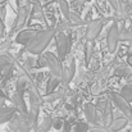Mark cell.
<instances>
[{
    "mask_svg": "<svg viewBox=\"0 0 132 132\" xmlns=\"http://www.w3.org/2000/svg\"><path fill=\"white\" fill-rule=\"evenodd\" d=\"M55 35H56V31L51 27L37 31L34 39L24 46L26 51L31 55H41L45 51V49L47 47V45L55 37Z\"/></svg>",
    "mask_w": 132,
    "mask_h": 132,
    "instance_id": "cell-1",
    "label": "cell"
},
{
    "mask_svg": "<svg viewBox=\"0 0 132 132\" xmlns=\"http://www.w3.org/2000/svg\"><path fill=\"white\" fill-rule=\"evenodd\" d=\"M109 21H113L114 22L116 18H113V17H104V18H99V19L91 21L86 26V28H85V34H84L85 40L86 41H95L100 36L104 24L108 23Z\"/></svg>",
    "mask_w": 132,
    "mask_h": 132,
    "instance_id": "cell-2",
    "label": "cell"
},
{
    "mask_svg": "<svg viewBox=\"0 0 132 132\" xmlns=\"http://www.w3.org/2000/svg\"><path fill=\"white\" fill-rule=\"evenodd\" d=\"M108 97L110 99L112 104L128 119V122L132 123V106L130 103H127L121 95L119 92H116V91H110L108 94Z\"/></svg>",
    "mask_w": 132,
    "mask_h": 132,
    "instance_id": "cell-3",
    "label": "cell"
},
{
    "mask_svg": "<svg viewBox=\"0 0 132 132\" xmlns=\"http://www.w3.org/2000/svg\"><path fill=\"white\" fill-rule=\"evenodd\" d=\"M105 43H106V50L109 54H114L118 43H119V30H118V23L114 21L108 28H106V36H105Z\"/></svg>",
    "mask_w": 132,
    "mask_h": 132,
    "instance_id": "cell-4",
    "label": "cell"
},
{
    "mask_svg": "<svg viewBox=\"0 0 132 132\" xmlns=\"http://www.w3.org/2000/svg\"><path fill=\"white\" fill-rule=\"evenodd\" d=\"M43 56L45 58V62H46V67L49 68V72L51 76L54 77H58L60 78L62 77V71H63V64L62 62L59 60V58L53 53V51H44L43 53Z\"/></svg>",
    "mask_w": 132,
    "mask_h": 132,
    "instance_id": "cell-5",
    "label": "cell"
},
{
    "mask_svg": "<svg viewBox=\"0 0 132 132\" xmlns=\"http://www.w3.org/2000/svg\"><path fill=\"white\" fill-rule=\"evenodd\" d=\"M55 46L59 60L63 63L67 58V55L71 53V47L68 46V36L65 32H56L55 35Z\"/></svg>",
    "mask_w": 132,
    "mask_h": 132,
    "instance_id": "cell-6",
    "label": "cell"
},
{
    "mask_svg": "<svg viewBox=\"0 0 132 132\" xmlns=\"http://www.w3.org/2000/svg\"><path fill=\"white\" fill-rule=\"evenodd\" d=\"M36 32H37V31L31 30V28H28V27H27L26 30H21V31L17 34V36H15V39H14V43L18 45H22V46H26V45L34 39V36L36 35Z\"/></svg>",
    "mask_w": 132,
    "mask_h": 132,
    "instance_id": "cell-7",
    "label": "cell"
},
{
    "mask_svg": "<svg viewBox=\"0 0 132 132\" xmlns=\"http://www.w3.org/2000/svg\"><path fill=\"white\" fill-rule=\"evenodd\" d=\"M10 101L13 104V106L15 108V110L18 113H22V114H27L28 112V108H27V104H26V100H24V96L14 92L10 97Z\"/></svg>",
    "mask_w": 132,
    "mask_h": 132,
    "instance_id": "cell-8",
    "label": "cell"
},
{
    "mask_svg": "<svg viewBox=\"0 0 132 132\" xmlns=\"http://www.w3.org/2000/svg\"><path fill=\"white\" fill-rule=\"evenodd\" d=\"M84 113H85V118L87 119L90 125L97 127V122H96V108L95 104L92 103H86L84 106Z\"/></svg>",
    "mask_w": 132,
    "mask_h": 132,
    "instance_id": "cell-9",
    "label": "cell"
},
{
    "mask_svg": "<svg viewBox=\"0 0 132 132\" xmlns=\"http://www.w3.org/2000/svg\"><path fill=\"white\" fill-rule=\"evenodd\" d=\"M65 95H67L65 87L60 85V86L56 88L54 92H51V94L46 95V96L44 97V101L49 103V104H51V103H55V101H58L59 99H64V97H65Z\"/></svg>",
    "mask_w": 132,
    "mask_h": 132,
    "instance_id": "cell-10",
    "label": "cell"
},
{
    "mask_svg": "<svg viewBox=\"0 0 132 132\" xmlns=\"http://www.w3.org/2000/svg\"><path fill=\"white\" fill-rule=\"evenodd\" d=\"M128 119L123 116V117H121V118H117V119H113V122L110 123V126L108 127V130L110 132H121L122 130H125V128H127V126H128Z\"/></svg>",
    "mask_w": 132,
    "mask_h": 132,
    "instance_id": "cell-11",
    "label": "cell"
},
{
    "mask_svg": "<svg viewBox=\"0 0 132 132\" xmlns=\"http://www.w3.org/2000/svg\"><path fill=\"white\" fill-rule=\"evenodd\" d=\"M17 113L14 106H0V125L8 123Z\"/></svg>",
    "mask_w": 132,
    "mask_h": 132,
    "instance_id": "cell-12",
    "label": "cell"
},
{
    "mask_svg": "<svg viewBox=\"0 0 132 132\" xmlns=\"http://www.w3.org/2000/svg\"><path fill=\"white\" fill-rule=\"evenodd\" d=\"M62 84V80L58 78V77H54V76H49V78L46 80V84H45V94L49 95L51 92H54L56 88L60 86Z\"/></svg>",
    "mask_w": 132,
    "mask_h": 132,
    "instance_id": "cell-13",
    "label": "cell"
},
{
    "mask_svg": "<svg viewBox=\"0 0 132 132\" xmlns=\"http://www.w3.org/2000/svg\"><path fill=\"white\" fill-rule=\"evenodd\" d=\"M50 128H53V117L51 116H46L44 119L37 125L36 132H49Z\"/></svg>",
    "mask_w": 132,
    "mask_h": 132,
    "instance_id": "cell-14",
    "label": "cell"
},
{
    "mask_svg": "<svg viewBox=\"0 0 132 132\" xmlns=\"http://www.w3.org/2000/svg\"><path fill=\"white\" fill-rule=\"evenodd\" d=\"M114 75L118 76V77H128L132 75V68L127 64H122V65H118L116 69H114Z\"/></svg>",
    "mask_w": 132,
    "mask_h": 132,
    "instance_id": "cell-15",
    "label": "cell"
},
{
    "mask_svg": "<svg viewBox=\"0 0 132 132\" xmlns=\"http://www.w3.org/2000/svg\"><path fill=\"white\" fill-rule=\"evenodd\" d=\"M59 10H60L62 15L64 17V19L65 21H69L71 9H69V3L67 0H59Z\"/></svg>",
    "mask_w": 132,
    "mask_h": 132,
    "instance_id": "cell-16",
    "label": "cell"
},
{
    "mask_svg": "<svg viewBox=\"0 0 132 132\" xmlns=\"http://www.w3.org/2000/svg\"><path fill=\"white\" fill-rule=\"evenodd\" d=\"M119 95L127 101V103H132V84H127L121 88Z\"/></svg>",
    "mask_w": 132,
    "mask_h": 132,
    "instance_id": "cell-17",
    "label": "cell"
},
{
    "mask_svg": "<svg viewBox=\"0 0 132 132\" xmlns=\"http://www.w3.org/2000/svg\"><path fill=\"white\" fill-rule=\"evenodd\" d=\"M90 130V125L85 123V122H78V123H75L72 126V130L71 132H87Z\"/></svg>",
    "mask_w": 132,
    "mask_h": 132,
    "instance_id": "cell-18",
    "label": "cell"
},
{
    "mask_svg": "<svg viewBox=\"0 0 132 132\" xmlns=\"http://www.w3.org/2000/svg\"><path fill=\"white\" fill-rule=\"evenodd\" d=\"M63 123H64V119L62 117L53 118V128L54 130H62L63 128Z\"/></svg>",
    "mask_w": 132,
    "mask_h": 132,
    "instance_id": "cell-19",
    "label": "cell"
},
{
    "mask_svg": "<svg viewBox=\"0 0 132 132\" xmlns=\"http://www.w3.org/2000/svg\"><path fill=\"white\" fill-rule=\"evenodd\" d=\"M46 67V62H45V58L41 55H36V63H35V68H44Z\"/></svg>",
    "mask_w": 132,
    "mask_h": 132,
    "instance_id": "cell-20",
    "label": "cell"
},
{
    "mask_svg": "<svg viewBox=\"0 0 132 132\" xmlns=\"http://www.w3.org/2000/svg\"><path fill=\"white\" fill-rule=\"evenodd\" d=\"M0 18L3 21H5V18H6V6L5 5H0Z\"/></svg>",
    "mask_w": 132,
    "mask_h": 132,
    "instance_id": "cell-21",
    "label": "cell"
},
{
    "mask_svg": "<svg viewBox=\"0 0 132 132\" xmlns=\"http://www.w3.org/2000/svg\"><path fill=\"white\" fill-rule=\"evenodd\" d=\"M5 35V24H4V21L0 18V39H3Z\"/></svg>",
    "mask_w": 132,
    "mask_h": 132,
    "instance_id": "cell-22",
    "label": "cell"
},
{
    "mask_svg": "<svg viewBox=\"0 0 132 132\" xmlns=\"http://www.w3.org/2000/svg\"><path fill=\"white\" fill-rule=\"evenodd\" d=\"M128 32H130V37H128V45H130V47H132V22H131V24H130V27H128Z\"/></svg>",
    "mask_w": 132,
    "mask_h": 132,
    "instance_id": "cell-23",
    "label": "cell"
},
{
    "mask_svg": "<svg viewBox=\"0 0 132 132\" xmlns=\"http://www.w3.org/2000/svg\"><path fill=\"white\" fill-rule=\"evenodd\" d=\"M87 132H103V127H94V128H90Z\"/></svg>",
    "mask_w": 132,
    "mask_h": 132,
    "instance_id": "cell-24",
    "label": "cell"
},
{
    "mask_svg": "<svg viewBox=\"0 0 132 132\" xmlns=\"http://www.w3.org/2000/svg\"><path fill=\"white\" fill-rule=\"evenodd\" d=\"M6 97V95H5V92L0 88V100H3V99H5Z\"/></svg>",
    "mask_w": 132,
    "mask_h": 132,
    "instance_id": "cell-25",
    "label": "cell"
},
{
    "mask_svg": "<svg viewBox=\"0 0 132 132\" xmlns=\"http://www.w3.org/2000/svg\"><path fill=\"white\" fill-rule=\"evenodd\" d=\"M127 65L132 68V56H127Z\"/></svg>",
    "mask_w": 132,
    "mask_h": 132,
    "instance_id": "cell-26",
    "label": "cell"
},
{
    "mask_svg": "<svg viewBox=\"0 0 132 132\" xmlns=\"http://www.w3.org/2000/svg\"><path fill=\"white\" fill-rule=\"evenodd\" d=\"M103 132H110V131H109L108 128H103Z\"/></svg>",
    "mask_w": 132,
    "mask_h": 132,
    "instance_id": "cell-27",
    "label": "cell"
},
{
    "mask_svg": "<svg viewBox=\"0 0 132 132\" xmlns=\"http://www.w3.org/2000/svg\"><path fill=\"white\" fill-rule=\"evenodd\" d=\"M4 132H8V131H4Z\"/></svg>",
    "mask_w": 132,
    "mask_h": 132,
    "instance_id": "cell-28",
    "label": "cell"
},
{
    "mask_svg": "<svg viewBox=\"0 0 132 132\" xmlns=\"http://www.w3.org/2000/svg\"><path fill=\"white\" fill-rule=\"evenodd\" d=\"M34 132H36V131H34Z\"/></svg>",
    "mask_w": 132,
    "mask_h": 132,
    "instance_id": "cell-29",
    "label": "cell"
}]
</instances>
